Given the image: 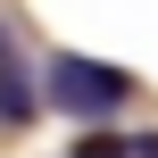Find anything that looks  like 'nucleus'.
<instances>
[{"label": "nucleus", "mask_w": 158, "mask_h": 158, "mask_svg": "<svg viewBox=\"0 0 158 158\" xmlns=\"http://www.w3.org/2000/svg\"><path fill=\"white\" fill-rule=\"evenodd\" d=\"M42 100L67 108V117H83V125H100V117H117L133 100V75L108 67V58H83V50H50L42 58Z\"/></svg>", "instance_id": "nucleus-1"}, {"label": "nucleus", "mask_w": 158, "mask_h": 158, "mask_svg": "<svg viewBox=\"0 0 158 158\" xmlns=\"http://www.w3.org/2000/svg\"><path fill=\"white\" fill-rule=\"evenodd\" d=\"M33 108H42L33 67H25V58H17V67H0V125H33Z\"/></svg>", "instance_id": "nucleus-2"}, {"label": "nucleus", "mask_w": 158, "mask_h": 158, "mask_svg": "<svg viewBox=\"0 0 158 158\" xmlns=\"http://www.w3.org/2000/svg\"><path fill=\"white\" fill-rule=\"evenodd\" d=\"M67 158H133V133H117V125H83Z\"/></svg>", "instance_id": "nucleus-3"}, {"label": "nucleus", "mask_w": 158, "mask_h": 158, "mask_svg": "<svg viewBox=\"0 0 158 158\" xmlns=\"http://www.w3.org/2000/svg\"><path fill=\"white\" fill-rule=\"evenodd\" d=\"M133 158H158V133H133Z\"/></svg>", "instance_id": "nucleus-4"}]
</instances>
